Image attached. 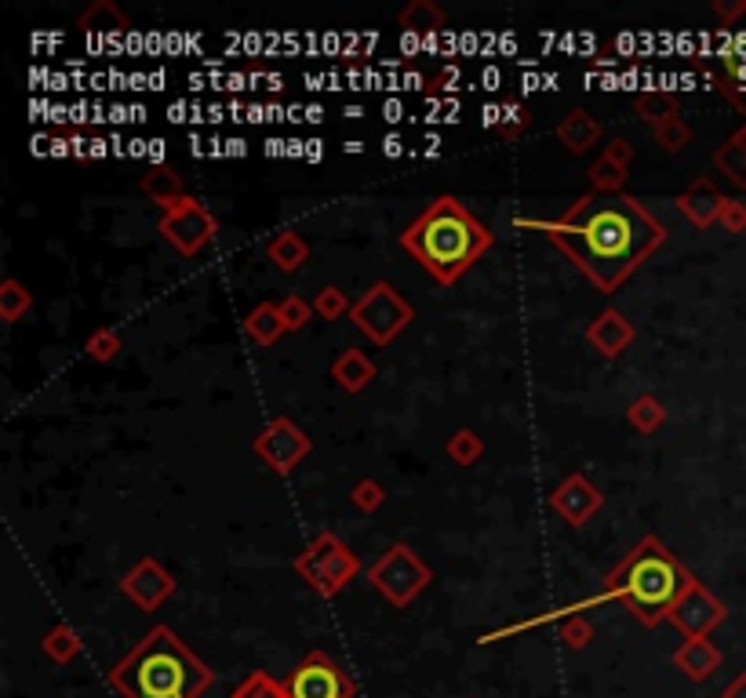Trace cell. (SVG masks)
Masks as SVG:
<instances>
[{
  "label": "cell",
  "instance_id": "1",
  "mask_svg": "<svg viewBox=\"0 0 746 698\" xmlns=\"http://www.w3.org/2000/svg\"><path fill=\"white\" fill-rule=\"evenodd\" d=\"M546 237L593 288L612 294L641 262L663 248L666 229L630 193H587L557 222L546 226Z\"/></svg>",
  "mask_w": 746,
  "mask_h": 698
},
{
  "label": "cell",
  "instance_id": "2",
  "mask_svg": "<svg viewBox=\"0 0 746 698\" xmlns=\"http://www.w3.org/2000/svg\"><path fill=\"white\" fill-rule=\"evenodd\" d=\"M401 248L437 284H456L492 248V233L467 204L441 193L401 233Z\"/></svg>",
  "mask_w": 746,
  "mask_h": 698
},
{
  "label": "cell",
  "instance_id": "3",
  "mask_svg": "<svg viewBox=\"0 0 746 698\" xmlns=\"http://www.w3.org/2000/svg\"><path fill=\"white\" fill-rule=\"evenodd\" d=\"M110 684L124 698H201L215 673L176 637V629L154 626L110 670Z\"/></svg>",
  "mask_w": 746,
  "mask_h": 698
},
{
  "label": "cell",
  "instance_id": "4",
  "mask_svg": "<svg viewBox=\"0 0 746 698\" xmlns=\"http://www.w3.org/2000/svg\"><path fill=\"white\" fill-rule=\"evenodd\" d=\"M691 586H696V578L688 567L655 534H645L623 556V564L604 578L601 600H619L641 626H659L663 618H670V611Z\"/></svg>",
  "mask_w": 746,
  "mask_h": 698
},
{
  "label": "cell",
  "instance_id": "5",
  "mask_svg": "<svg viewBox=\"0 0 746 698\" xmlns=\"http://www.w3.org/2000/svg\"><path fill=\"white\" fill-rule=\"evenodd\" d=\"M296 571L302 582H310L313 593L335 597L361 575V556L346 545L339 534L321 531L306 550L296 556Z\"/></svg>",
  "mask_w": 746,
  "mask_h": 698
},
{
  "label": "cell",
  "instance_id": "6",
  "mask_svg": "<svg viewBox=\"0 0 746 698\" xmlns=\"http://www.w3.org/2000/svg\"><path fill=\"white\" fill-rule=\"evenodd\" d=\"M368 582L390 600L394 607H408L423 589L434 582V571L423 564L412 545L394 542L390 550L380 553V561L368 567Z\"/></svg>",
  "mask_w": 746,
  "mask_h": 698
},
{
  "label": "cell",
  "instance_id": "7",
  "mask_svg": "<svg viewBox=\"0 0 746 698\" xmlns=\"http://www.w3.org/2000/svg\"><path fill=\"white\" fill-rule=\"evenodd\" d=\"M350 316L375 346H390L394 338L416 321V310L401 299V291H397L394 284L380 280L353 302Z\"/></svg>",
  "mask_w": 746,
  "mask_h": 698
},
{
  "label": "cell",
  "instance_id": "8",
  "mask_svg": "<svg viewBox=\"0 0 746 698\" xmlns=\"http://www.w3.org/2000/svg\"><path fill=\"white\" fill-rule=\"evenodd\" d=\"M157 229L179 255H197V251L208 248L215 233H219V218H215L197 196H182V201L165 207Z\"/></svg>",
  "mask_w": 746,
  "mask_h": 698
},
{
  "label": "cell",
  "instance_id": "9",
  "mask_svg": "<svg viewBox=\"0 0 746 698\" xmlns=\"http://www.w3.org/2000/svg\"><path fill=\"white\" fill-rule=\"evenodd\" d=\"M288 698H353V684L332 654L310 651L288 676Z\"/></svg>",
  "mask_w": 746,
  "mask_h": 698
},
{
  "label": "cell",
  "instance_id": "10",
  "mask_svg": "<svg viewBox=\"0 0 746 698\" xmlns=\"http://www.w3.org/2000/svg\"><path fill=\"white\" fill-rule=\"evenodd\" d=\"M255 455L263 458V466H269L274 469V473H291V469H296L302 458L310 455V436L299 430L296 422L291 419H274L266 425L263 433L255 436Z\"/></svg>",
  "mask_w": 746,
  "mask_h": 698
},
{
  "label": "cell",
  "instance_id": "11",
  "mask_svg": "<svg viewBox=\"0 0 746 698\" xmlns=\"http://www.w3.org/2000/svg\"><path fill=\"white\" fill-rule=\"evenodd\" d=\"M670 622H674V626L685 633L688 640L691 637H707L713 626H721V622H724V604L710 593L707 586L696 582L674 604V611H670Z\"/></svg>",
  "mask_w": 746,
  "mask_h": 698
},
{
  "label": "cell",
  "instance_id": "12",
  "mask_svg": "<svg viewBox=\"0 0 746 698\" xmlns=\"http://www.w3.org/2000/svg\"><path fill=\"white\" fill-rule=\"evenodd\" d=\"M121 589H124L128 600H132L135 607L157 611L171 593H176V578L168 575V567L160 561L146 556V561H139L132 571L121 578Z\"/></svg>",
  "mask_w": 746,
  "mask_h": 698
},
{
  "label": "cell",
  "instance_id": "13",
  "mask_svg": "<svg viewBox=\"0 0 746 698\" xmlns=\"http://www.w3.org/2000/svg\"><path fill=\"white\" fill-rule=\"evenodd\" d=\"M601 502H604V495L593 480H587L582 473H571L554 488V495H550V509H554L565 524H571V528H582V524L601 509Z\"/></svg>",
  "mask_w": 746,
  "mask_h": 698
},
{
  "label": "cell",
  "instance_id": "14",
  "mask_svg": "<svg viewBox=\"0 0 746 698\" xmlns=\"http://www.w3.org/2000/svg\"><path fill=\"white\" fill-rule=\"evenodd\" d=\"M587 342L598 349L601 357L615 360L626 346L634 342V324L626 321L619 310H604L598 321L587 327Z\"/></svg>",
  "mask_w": 746,
  "mask_h": 698
},
{
  "label": "cell",
  "instance_id": "15",
  "mask_svg": "<svg viewBox=\"0 0 746 698\" xmlns=\"http://www.w3.org/2000/svg\"><path fill=\"white\" fill-rule=\"evenodd\" d=\"M677 212L688 218L691 226H699V229H707L713 226L721 218V207H724V196L713 190V182L707 179H699V182H691L685 193H677Z\"/></svg>",
  "mask_w": 746,
  "mask_h": 698
},
{
  "label": "cell",
  "instance_id": "16",
  "mask_svg": "<svg viewBox=\"0 0 746 698\" xmlns=\"http://www.w3.org/2000/svg\"><path fill=\"white\" fill-rule=\"evenodd\" d=\"M674 665L691 681H707V676L721 665V651L713 648L707 637H691L674 651Z\"/></svg>",
  "mask_w": 746,
  "mask_h": 698
},
{
  "label": "cell",
  "instance_id": "17",
  "mask_svg": "<svg viewBox=\"0 0 746 698\" xmlns=\"http://www.w3.org/2000/svg\"><path fill=\"white\" fill-rule=\"evenodd\" d=\"M557 139H561V146H565L568 153H587V149L598 146L601 124H598V117L587 113V109H571V113L561 120Z\"/></svg>",
  "mask_w": 746,
  "mask_h": 698
},
{
  "label": "cell",
  "instance_id": "18",
  "mask_svg": "<svg viewBox=\"0 0 746 698\" xmlns=\"http://www.w3.org/2000/svg\"><path fill=\"white\" fill-rule=\"evenodd\" d=\"M332 378L339 382V386L346 393H361L368 382L375 378V364H372V357L361 353V349H342L339 357H335V364H332Z\"/></svg>",
  "mask_w": 746,
  "mask_h": 698
},
{
  "label": "cell",
  "instance_id": "19",
  "mask_svg": "<svg viewBox=\"0 0 746 698\" xmlns=\"http://www.w3.org/2000/svg\"><path fill=\"white\" fill-rule=\"evenodd\" d=\"M139 185H143V193L154 204H160V207H171L176 201H182V196H190L186 185H182V174L176 168H168V164H157V168H149L143 179H139Z\"/></svg>",
  "mask_w": 746,
  "mask_h": 698
},
{
  "label": "cell",
  "instance_id": "20",
  "mask_svg": "<svg viewBox=\"0 0 746 698\" xmlns=\"http://www.w3.org/2000/svg\"><path fill=\"white\" fill-rule=\"evenodd\" d=\"M285 332H288V327H285V321H280V305L277 302L255 305V310L244 316V335L252 338L255 346H274Z\"/></svg>",
  "mask_w": 746,
  "mask_h": 698
},
{
  "label": "cell",
  "instance_id": "21",
  "mask_svg": "<svg viewBox=\"0 0 746 698\" xmlns=\"http://www.w3.org/2000/svg\"><path fill=\"white\" fill-rule=\"evenodd\" d=\"M266 258L274 262L280 273H296V269H302V262L310 258V244L299 233H291V229H288V233H277L266 244Z\"/></svg>",
  "mask_w": 746,
  "mask_h": 698
},
{
  "label": "cell",
  "instance_id": "22",
  "mask_svg": "<svg viewBox=\"0 0 746 698\" xmlns=\"http://www.w3.org/2000/svg\"><path fill=\"white\" fill-rule=\"evenodd\" d=\"M626 422H630L637 433H655L659 425L666 422L663 400L652 397V393H641V397H634L630 408H626Z\"/></svg>",
  "mask_w": 746,
  "mask_h": 698
},
{
  "label": "cell",
  "instance_id": "23",
  "mask_svg": "<svg viewBox=\"0 0 746 698\" xmlns=\"http://www.w3.org/2000/svg\"><path fill=\"white\" fill-rule=\"evenodd\" d=\"M397 22H401L408 33H434L445 26V11H441L434 0H412V4L397 15Z\"/></svg>",
  "mask_w": 746,
  "mask_h": 698
},
{
  "label": "cell",
  "instance_id": "24",
  "mask_svg": "<svg viewBox=\"0 0 746 698\" xmlns=\"http://www.w3.org/2000/svg\"><path fill=\"white\" fill-rule=\"evenodd\" d=\"M29 310H34V294H29L15 277L0 280V321L15 324L19 316L29 313Z\"/></svg>",
  "mask_w": 746,
  "mask_h": 698
},
{
  "label": "cell",
  "instance_id": "25",
  "mask_svg": "<svg viewBox=\"0 0 746 698\" xmlns=\"http://www.w3.org/2000/svg\"><path fill=\"white\" fill-rule=\"evenodd\" d=\"M634 109L641 113V120H648V124L655 128V124H666V120L677 117V98L670 92H645V95H637Z\"/></svg>",
  "mask_w": 746,
  "mask_h": 698
},
{
  "label": "cell",
  "instance_id": "26",
  "mask_svg": "<svg viewBox=\"0 0 746 698\" xmlns=\"http://www.w3.org/2000/svg\"><path fill=\"white\" fill-rule=\"evenodd\" d=\"M81 29L84 33H124L128 29V19L110 4V0H99V4L88 8L81 15Z\"/></svg>",
  "mask_w": 746,
  "mask_h": 698
},
{
  "label": "cell",
  "instance_id": "27",
  "mask_svg": "<svg viewBox=\"0 0 746 698\" xmlns=\"http://www.w3.org/2000/svg\"><path fill=\"white\" fill-rule=\"evenodd\" d=\"M713 164H718L735 185H746V139L735 135V139L724 142V146L713 153Z\"/></svg>",
  "mask_w": 746,
  "mask_h": 698
},
{
  "label": "cell",
  "instance_id": "28",
  "mask_svg": "<svg viewBox=\"0 0 746 698\" xmlns=\"http://www.w3.org/2000/svg\"><path fill=\"white\" fill-rule=\"evenodd\" d=\"M45 654L51 662H73L81 654V637H77V629L73 626H67V622H62V626H56L45 637Z\"/></svg>",
  "mask_w": 746,
  "mask_h": 698
},
{
  "label": "cell",
  "instance_id": "29",
  "mask_svg": "<svg viewBox=\"0 0 746 698\" xmlns=\"http://www.w3.org/2000/svg\"><path fill=\"white\" fill-rule=\"evenodd\" d=\"M481 455H484V441L473 430H459V433H452V441H448V458L456 466H473V462H481Z\"/></svg>",
  "mask_w": 746,
  "mask_h": 698
},
{
  "label": "cell",
  "instance_id": "30",
  "mask_svg": "<svg viewBox=\"0 0 746 698\" xmlns=\"http://www.w3.org/2000/svg\"><path fill=\"white\" fill-rule=\"evenodd\" d=\"M590 182H593V193H623L626 185V168L619 164L598 157L590 164Z\"/></svg>",
  "mask_w": 746,
  "mask_h": 698
},
{
  "label": "cell",
  "instance_id": "31",
  "mask_svg": "<svg viewBox=\"0 0 746 698\" xmlns=\"http://www.w3.org/2000/svg\"><path fill=\"white\" fill-rule=\"evenodd\" d=\"M233 698H288V684H277L269 673H248Z\"/></svg>",
  "mask_w": 746,
  "mask_h": 698
},
{
  "label": "cell",
  "instance_id": "32",
  "mask_svg": "<svg viewBox=\"0 0 746 698\" xmlns=\"http://www.w3.org/2000/svg\"><path fill=\"white\" fill-rule=\"evenodd\" d=\"M353 305L350 299H346L342 288H335V284H328V288H321L317 294H313V313H321V321H339L342 313H350Z\"/></svg>",
  "mask_w": 746,
  "mask_h": 698
},
{
  "label": "cell",
  "instance_id": "33",
  "mask_svg": "<svg viewBox=\"0 0 746 698\" xmlns=\"http://www.w3.org/2000/svg\"><path fill=\"white\" fill-rule=\"evenodd\" d=\"M84 349H88L92 360L106 364V360H113L117 353H121V335H117L113 327H95V332L84 338Z\"/></svg>",
  "mask_w": 746,
  "mask_h": 698
},
{
  "label": "cell",
  "instance_id": "34",
  "mask_svg": "<svg viewBox=\"0 0 746 698\" xmlns=\"http://www.w3.org/2000/svg\"><path fill=\"white\" fill-rule=\"evenodd\" d=\"M350 502L361 513H380L383 509V502H386V488L380 484V480H372V477H364V480H357L353 491H350Z\"/></svg>",
  "mask_w": 746,
  "mask_h": 698
},
{
  "label": "cell",
  "instance_id": "35",
  "mask_svg": "<svg viewBox=\"0 0 746 698\" xmlns=\"http://www.w3.org/2000/svg\"><path fill=\"white\" fill-rule=\"evenodd\" d=\"M280 321H285L288 332H302V327L310 324L313 316V302H306L302 294H288V299H280Z\"/></svg>",
  "mask_w": 746,
  "mask_h": 698
},
{
  "label": "cell",
  "instance_id": "36",
  "mask_svg": "<svg viewBox=\"0 0 746 698\" xmlns=\"http://www.w3.org/2000/svg\"><path fill=\"white\" fill-rule=\"evenodd\" d=\"M652 131H655V142H659V146L670 149V153L685 149V146H688V139H691V131H688V124H685L681 117L666 120V124H655Z\"/></svg>",
  "mask_w": 746,
  "mask_h": 698
},
{
  "label": "cell",
  "instance_id": "37",
  "mask_svg": "<svg viewBox=\"0 0 746 698\" xmlns=\"http://www.w3.org/2000/svg\"><path fill=\"white\" fill-rule=\"evenodd\" d=\"M561 640H565L571 651L587 648V643L593 640V629H590V622L582 618V615H568L565 622H561Z\"/></svg>",
  "mask_w": 746,
  "mask_h": 698
},
{
  "label": "cell",
  "instance_id": "38",
  "mask_svg": "<svg viewBox=\"0 0 746 698\" xmlns=\"http://www.w3.org/2000/svg\"><path fill=\"white\" fill-rule=\"evenodd\" d=\"M718 222H721L724 229H729V233H743V229H746V204H739V201H724Z\"/></svg>",
  "mask_w": 746,
  "mask_h": 698
},
{
  "label": "cell",
  "instance_id": "39",
  "mask_svg": "<svg viewBox=\"0 0 746 698\" xmlns=\"http://www.w3.org/2000/svg\"><path fill=\"white\" fill-rule=\"evenodd\" d=\"M604 160H612V164H619V168H630V160H634V146L626 139H612L609 146H604L601 153Z\"/></svg>",
  "mask_w": 746,
  "mask_h": 698
},
{
  "label": "cell",
  "instance_id": "40",
  "mask_svg": "<svg viewBox=\"0 0 746 698\" xmlns=\"http://www.w3.org/2000/svg\"><path fill=\"white\" fill-rule=\"evenodd\" d=\"M724 698H746V676H739V681H735L729 691H724Z\"/></svg>",
  "mask_w": 746,
  "mask_h": 698
}]
</instances>
